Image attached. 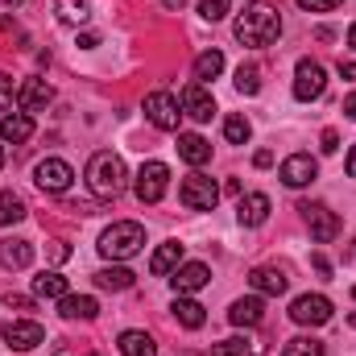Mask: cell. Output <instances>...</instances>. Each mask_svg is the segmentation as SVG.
<instances>
[{
	"label": "cell",
	"mask_w": 356,
	"mask_h": 356,
	"mask_svg": "<svg viewBox=\"0 0 356 356\" xmlns=\"http://www.w3.org/2000/svg\"><path fill=\"white\" fill-rule=\"evenodd\" d=\"M232 33H236V42L261 50V46H273V42L282 38V17H277L269 4H249V8L236 17Z\"/></svg>",
	"instance_id": "cell-1"
},
{
	"label": "cell",
	"mask_w": 356,
	"mask_h": 356,
	"mask_svg": "<svg viewBox=\"0 0 356 356\" xmlns=\"http://www.w3.org/2000/svg\"><path fill=\"white\" fill-rule=\"evenodd\" d=\"M88 186L95 199H120L124 186H129V170L120 162V154H95L88 162Z\"/></svg>",
	"instance_id": "cell-2"
},
{
	"label": "cell",
	"mask_w": 356,
	"mask_h": 356,
	"mask_svg": "<svg viewBox=\"0 0 356 356\" xmlns=\"http://www.w3.org/2000/svg\"><path fill=\"white\" fill-rule=\"evenodd\" d=\"M141 249H145V228L133 224V220H120V224H112V228L99 236V253H104L108 261H129V257H137Z\"/></svg>",
	"instance_id": "cell-3"
},
{
	"label": "cell",
	"mask_w": 356,
	"mask_h": 356,
	"mask_svg": "<svg viewBox=\"0 0 356 356\" xmlns=\"http://www.w3.org/2000/svg\"><path fill=\"white\" fill-rule=\"evenodd\" d=\"M178 203L191 207V211H211V207L220 203V186L207 175H186L182 186H178Z\"/></svg>",
	"instance_id": "cell-4"
},
{
	"label": "cell",
	"mask_w": 356,
	"mask_h": 356,
	"mask_svg": "<svg viewBox=\"0 0 356 356\" xmlns=\"http://www.w3.org/2000/svg\"><path fill=\"white\" fill-rule=\"evenodd\" d=\"M145 120L162 133H175L178 120H182V108L170 91H154V95H145Z\"/></svg>",
	"instance_id": "cell-5"
},
{
	"label": "cell",
	"mask_w": 356,
	"mask_h": 356,
	"mask_svg": "<svg viewBox=\"0 0 356 356\" xmlns=\"http://www.w3.org/2000/svg\"><path fill=\"white\" fill-rule=\"evenodd\" d=\"M298 211H302V220H307V228H311V236H315L319 245H332V241L340 236V216H336L332 207H323V203H302Z\"/></svg>",
	"instance_id": "cell-6"
},
{
	"label": "cell",
	"mask_w": 356,
	"mask_h": 356,
	"mask_svg": "<svg viewBox=\"0 0 356 356\" xmlns=\"http://www.w3.org/2000/svg\"><path fill=\"white\" fill-rule=\"evenodd\" d=\"M137 199L141 203H158L162 195H166V186H170V166L166 162H145L141 170H137Z\"/></svg>",
	"instance_id": "cell-7"
},
{
	"label": "cell",
	"mask_w": 356,
	"mask_h": 356,
	"mask_svg": "<svg viewBox=\"0 0 356 356\" xmlns=\"http://www.w3.org/2000/svg\"><path fill=\"white\" fill-rule=\"evenodd\" d=\"M33 182H38L46 195H67V191H71V182H75V170H71L63 158H46V162H38Z\"/></svg>",
	"instance_id": "cell-8"
},
{
	"label": "cell",
	"mask_w": 356,
	"mask_h": 356,
	"mask_svg": "<svg viewBox=\"0 0 356 356\" xmlns=\"http://www.w3.org/2000/svg\"><path fill=\"white\" fill-rule=\"evenodd\" d=\"M290 319H294L298 327H319V323L332 319V298H323V294H302V298L290 302Z\"/></svg>",
	"instance_id": "cell-9"
},
{
	"label": "cell",
	"mask_w": 356,
	"mask_h": 356,
	"mask_svg": "<svg viewBox=\"0 0 356 356\" xmlns=\"http://www.w3.org/2000/svg\"><path fill=\"white\" fill-rule=\"evenodd\" d=\"M327 88V71L319 67V63H311V58H302L298 67H294V99H302V104H311V99H319Z\"/></svg>",
	"instance_id": "cell-10"
},
{
	"label": "cell",
	"mask_w": 356,
	"mask_h": 356,
	"mask_svg": "<svg viewBox=\"0 0 356 356\" xmlns=\"http://www.w3.org/2000/svg\"><path fill=\"white\" fill-rule=\"evenodd\" d=\"M0 336H4V344L17 348V353H29V348H38V344L46 340L42 323H33V319H8V323L0 327Z\"/></svg>",
	"instance_id": "cell-11"
},
{
	"label": "cell",
	"mask_w": 356,
	"mask_h": 356,
	"mask_svg": "<svg viewBox=\"0 0 356 356\" xmlns=\"http://www.w3.org/2000/svg\"><path fill=\"white\" fill-rule=\"evenodd\" d=\"M178 108H182V116H191L199 124L216 116V99H211V91L203 88V83H186L182 95H178Z\"/></svg>",
	"instance_id": "cell-12"
},
{
	"label": "cell",
	"mask_w": 356,
	"mask_h": 356,
	"mask_svg": "<svg viewBox=\"0 0 356 356\" xmlns=\"http://www.w3.org/2000/svg\"><path fill=\"white\" fill-rule=\"evenodd\" d=\"M315 175H319V162L311 158V154H290L286 162H282V182L286 186H307V182H315Z\"/></svg>",
	"instance_id": "cell-13"
},
{
	"label": "cell",
	"mask_w": 356,
	"mask_h": 356,
	"mask_svg": "<svg viewBox=\"0 0 356 356\" xmlns=\"http://www.w3.org/2000/svg\"><path fill=\"white\" fill-rule=\"evenodd\" d=\"M211 282V269L203 266V261H186V266H178L170 273V286H175V294H195V290H203Z\"/></svg>",
	"instance_id": "cell-14"
},
{
	"label": "cell",
	"mask_w": 356,
	"mask_h": 356,
	"mask_svg": "<svg viewBox=\"0 0 356 356\" xmlns=\"http://www.w3.org/2000/svg\"><path fill=\"white\" fill-rule=\"evenodd\" d=\"M50 99H54V88H50L46 79H25V83L17 88V104H21V112H46Z\"/></svg>",
	"instance_id": "cell-15"
},
{
	"label": "cell",
	"mask_w": 356,
	"mask_h": 356,
	"mask_svg": "<svg viewBox=\"0 0 356 356\" xmlns=\"http://www.w3.org/2000/svg\"><path fill=\"white\" fill-rule=\"evenodd\" d=\"M249 286H253L257 294H266V298H277V294H286L290 277H286L282 269H269V266H261V269H253V273H249Z\"/></svg>",
	"instance_id": "cell-16"
},
{
	"label": "cell",
	"mask_w": 356,
	"mask_h": 356,
	"mask_svg": "<svg viewBox=\"0 0 356 356\" xmlns=\"http://www.w3.org/2000/svg\"><path fill=\"white\" fill-rule=\"evenodd\" d=\"M33 137V116L29 112H13V116H0V141L8 145H21Z\"/></svg>",
	"instance_id": "cell-17"
},
{
	"label": "cell",
	"mask_w": 356,
	"mask_h": 356,
	"mask_svg": "<svg viewBox=\"0 0 356 356\" xmlns=\"http://www.w3.org/2000/svg\"><path fill=\"white\" fill-rule=\"evenodd\" d=\"M236 216H241V224H245V228H261V224L269 220V195H261V191L245 195V199H241V207H236Z\"/></svg>",
	"instance_id": "cell-18"
},
{
	"label": "cell",
	"mask_w": 356,
	"mask_h": 356,
	"mask_svg": "<svg viewBox=\"0 0 356 356\" xmlns=\"http://www.w3.org/2000/svg\"><path fill=\"white\" fill-rule=\"evenodd\" d=\"M178 158L191 162V166H207L211 162V145L199 133H178Z\"/></svg>",
	"instance_id": "cell-19"
},
{
	"label": "cell",
	"mask_w": 356,
	"mask_h": 356,
	"mask_svg": "<svg viewBox=\"0 0 356 356\" xmlns=\"http://www.w3.org/2000/svg\"><path fill=\"white\" fill-rule=\"evenodd\" d=\"M228 319L236 323V327H257L261 319H266V302L253 294V298H236L232 302V311H228Z\"/></svg>",
	"instance_id": "cell-20"
},
{
	"label": "cell",
	"mask_w": 356,
	"mask_h": 356,
	"mask_svg": "<svg viewBox=\"0 0 356 356\" xmlns=\"http://www.w3.org/2000/svg\"><path fill=\"white\" fill-rule=\"evenodd\" d=\"M58 315L63 319H95L99 302L91 294H67V298H58Z\"/></svg>",
	"instance_id": "cell-21"
},
{
	"label": "cell",
	"mask_w": 356,
	"mask_h": 356,
	"mask_svg": "<svg viewBox=\"0 0 356 356\" xmlns=\"http://www.w3.org/2000/svg\"><path fill=\"white\" fill-rule=\"evenodd\" d=\"M29 261H33V245L29 241H13V236L0 241V266L4 269H25Z\"/></svg>",
	"instance_id": "cell-22"
},
{
	"label": "cell",
	"mask_w": 356,
	"mask_h": 356,
	"mask_svg": "<svg viewBox=\"0 0 356 356\" xmlns=\"http://www.w3.org/2000/svg\"><path fill=\"white\" fill-rule=\"evenodd\" d=\"M178 266H182V245H178V241H166V245L149 257V273H154V277H166V273H175Z\"/></svg>",
	"instance_id": "cell-23"
},
{
	"label": "cell",
	"mask_w": 356,
	"mask_h": 356,
	"mask_svg": "<svg viewBox=\"0 0 356 356\" xmlns=\"http://www.w3.org/2000/svg\"><path fill=\"white\" fill-rule=\"evenodd\" d=\"M67 290H71V286H67V277H63V273H54V269L33 277V298H67Z\"/></svg>",
	"instance_id": "cell-24"
},
{
	"label": "cell",
	"mask_w": 356,
	"mask_h": 356,
	"mask_svg": "<svg viewBox=\"0 0 356 356\" xmlns=\"http://www.w3.org/2000/svg\"><path fill=\"white\" fill-rule=\"evenodd\" d=\"M120 356H158V344L149 332H124L120 336Z\"/></svg>",
	"instance_id": "cell-25"
},
{
	"label": "cell",
	"mask_w": 356,
	"mask_h": 356,
	"mask_svg": "<svg viewBox=\"0 0 356 356\" xmlns=\"http://www.w3.org/2000/svg\"><path fill=\"white\" fill-rule=\"evenodd\" d=\"M220 71H224V54L220 50H203L195 58V83H211V79H220Z\"/></svg>",
	"instance_id": "cell-26"
},
{
	"label": "cell",
	"mask_w": 356,
	"mask_h": 356,
	"mask_svg": "<svg viewBox=\"0 0 356 356\" xmlns=\"http://www.w3.org/2000/svg\"><path fill=\"white\" fill-rule=\"evenodd\" d=\"M175 319L182 323V327H191V332H195V327H203V319H207V315H203V307H199L195 298L178 294V298H175Z\"/></svg>",
	"instance_id": "cell-27"
},
{
	"label": "cell",
	"mask_w": 356,
	"mask_h": 356,
	"mask_svg": "<svg viewBox=\"0 0 356 356\" xmlns=\"http://www.w3.org/2000/svg\"><path fill=\"white\" fill-rule=\"evenodd\" d=\"M133 277H137L133 269L112 266V269H99V273H95V286H99V290H129V286H133Z\"/></svg>",
	"instance_id": "cell-28"
},
{
	"label": "cell",
	"mask_w": 356,
	"mask_h": 356,
	"mask_svg": "<svg viewBox=\"0 0 356 356\" xmlns=\"http://www.w3.org/2000/svg\"><path fill=\"white\" fill-rule=\"evenodd\" d=\"M54 17H58L63 25H88L91 8L83 4V0H58V4H54Z\"/></svg>",
	"instance_id": "cell-29"
},
{
	"label": "cell",
	"mask_w": 356,
	"mask_h": 356,
	"mask_svg": "<svg viewBox=\"0 0 356 356\" xmlns=\"http://www.w3.org/2000/svg\"><path fill=\"white\" fill-rule=\"evenodd\" d=\"M17 220H25V203H21L13 191H0V228H8V224H17Z\"/></svg>",
	"instance_id": "cell-30"
},
{
	"label": "cell",
	"mask_w": 356,
	"mask_h": 356,
	"mask_svg": "<svg viewBox=\"0 0 356 356\" xmlns=\"http://www.w3.org/2000/svg\"><path fill=\"white\" fill-rule=\"evenodd\" d=\"M236 91H245V95H257V91H261V67H253V63H241V67H236Z\"/></svg>",
	"instance_id": "cell-31"
},
{
	"label": "cell",
	"mask_w": 356,
	"mask_h": 356,
	"mask_svg": "<svg viewBox=\"0 0 356 356\" xmlns=\"http://www.w3.org/2000/svg\"><path fill=\"white\" fill-rule=\"evenodd\" d=\"M224 137H228L232 145H245V141L253 137V124H249L245 116H228V120H224Z\"/></svg>",
	"instance_id": "cell-32"
},
{
	"label": "cell",
	"mask_w": 356,
	"mask_h": 356,
	"mask_svg": "<svg viewBox=\"0 0 356 356\" xmlns=\"http://www.w3.org/2000/svg\"><path fill=\"white\" fill-rule=\"evenodd\" d=\"M282 356H323V344L311 340V336H294V340L282 348Z\"/></svg>",
	"instance_id": "cell-33"
},
{
	"label": "cell",
	"mask_w": 356,
	"mask_h": 356,
	"mask_svg": "<svg viewBox=\"0 0 356 356\" xmlns=\"http://www.w3.org/2000/svg\"><path fill=\"white\" fill-rule=\"evenodd\" d=\"M199 17L203 21H224L228 17V0H199Z\"/></svg>",
	"instance_id": "cell-34"
},
{
	"label": "cell",
	"mask_w": 356,
	"mask_h": 356,
	"mask_svg": "<svg viewBox=\"0 0 356 356\" xmlns=\"http://www.w3.org/2000/svg\"><path fill=\"white\" fill-rule=\"evenodd\" d=\"M211 356H245V340H224L211 348Z\"/></svg>",
	"instance_id": "cell-35"
},
{
	"label": "cell",
	"mask_w": 356,
	"mask_h": 356,
	"mask_svg": "<svg viewBox=\"0 0 356 356\" xmlns=\"http://www.w3.org/2000/svg\"><path fill=\"white\" fill-rule=\"evenodd\" d=\"M13 99H17L13 79H8V75H0V112H8V108H13Z\"/></svg>",
	"instance_id": "cell-36"
},
{
	"label": "cell",
	"mask_w": 356,
	"mask_h": 356,
	"mask_svg": "<svg viewBox=\"0 0 356 356\" xmlns=\"http://www.w3.org/2000/svg\"><path fill=\"white\" fill-rule=\"evenodd\" d=\"M336 4H344V0H298V8H307V13H332Z\"/></svg>",
	"instance_id": "cell-37"
},
{
	"label": "cell",
	"mask_w": 356,
	"mask_h": 356,
	"mask_svg": "<svg viewBox=\"0 0 356 356\" xmlns=\"http://www.w3.org/2000/svg\"><path fill=\"white\" fill-rule=\"evenodd\" d=\"M4 307H8V311H33V298H25V294H4Z\"/></svg>",
	"instance_id": "cell-38"
},
{
	"label": "cell",
	"mask_w": 356,
	"mask_h": 356,
	"mask_svg": "<svg viewBox=\"0 0 356 356\" xmlns=\"http://www.w3.org/2000/svg\"><path fill=\"white\" fill-rule=\"evenodd\" d=\"M319 149H323V154H336V149H340V133H336V129H327V133H323V145H319Z\"/></svg>",
	"instance_id": "cell-39"
},
{
	"label": "cell",
	"mask_w": 356,
	"mask_h": 356,
	"mask_svg": "<svg viewBox=\"0 0 356 356\" xmlns=\"http://www.w3.org/2000/svg\"><path fill=\"white\" fill-rule=\"evenodd\" d=\"M67 257H71V249H67L63 241H54V245H50V261H67Z\"/></svg>",
	"instance_id": "cell-40"
},
{
	"label": "cell",
	"mask_w": 356,
	"mask_h": 356,
	"mask_svg": "<svg viewBox=\"0 0 356 356\" xmlns=\"http://www.w3.org/2000/svg\"><path fill=\"white\" fill-rule=\"evenodd\" d=\"M253 166H261V170L273 166V154H269V149H257V154H253Z\"/></svg>",
	"instance_id": "cell-41"
},
{
	"label": "cell",
	"mask_w": 356,
	"mask_h": 356,
	"mask_svg": "<svg viewBox=\"0 0 356 356\" xmlns=\"http://www.w3.org/2000/svg\"><path fill=\"white\" fill-rule=\"evenodd\" d=\"M95 46H99L95 33H79V50H95Z\"/></svg>",
	"instance_id": "cell-42"
},
{
	"label": "cell",
	"mask_w": 356,
	"mask_h": 356,
	"mask_svg": "<svg viewBox=\"0 0 356 356\" xmlns=\"http://www.w3.org/2000/svg\"><path fill=\"white\" fill-rule=\"evenodd\" d=\"M315 269H319V273H323V277H332V261H327V257H323V253H315Z\"/></svg>",
	"instance_id": "cell-43"
},
{
	"label": "cell",
	"mask_w": 356,
	"mask_h": 356,
	"mask_svg": "<svg viewBox=\"0 0 356 356\" xmlns=\"http://www.w3.org/2000/svg\"><path fill=\"white\" fill-rule=\"evenodd\" d=\"M344 116H348V120H356V91L344 99Z\"/></svg>",
	"instance_id": "cell-44"
},
{
	"label": "cell",
	"mask_w": 356,
	"mask_h": 356,
	"mask_svg": "<svg viewBox=\"0 0 356 356\" xmlns=\"http://www.w3.org/2000/svg\"><path fill=\"white\" fill-rule=\"evenodd\" d=\"M340 75L344 79H356V63H340Z\"/></svg>",
	"instance_id": "cell-45"
},
{
	"label": "cell",
	"mask_w": 356,
	"mask_h": 356,
	"mask_svg": "<svg viewBox=\"0 0 356 356\" xmlns=\"http://www.w3.org/2000/svg\"><path fill=\"white\" fill-rule=\"evenodd\" d=\"M344 166H348V175L356 178V145H353V149H348V162H344Z\"/></svg>",
	"instance_id": "cell-46"
},
{
	"label": "cell",
	"mask_w": 356,
	"mask_h": 356,
	"mask_svg": "<svg viewBox=\"0 0 356 356\" xmlns=\"http://www.w3.org/2000/svg\"><path fill=\"white\" fill-rule=\"evenodd\" d=\"M348 46H353V50H356V25H353V29H348Z\"/></svg>",
	"instance_id": "cell-47"
},
{
	"label": "cell",
	"mask_w": 356,
	"mask_h": 356,
	"mask_svg": "<svg viewBox=\"0 0 356 356\" xmlns=\"http://www.w3.org/2000/svg\"><path fill=\"white\" fill-rule=\"evenodd\" d=\"M166 4H170V8H182V0H166Z\"/></svg>",
	"instance_id": "cell-48"
},
{
	"label": "cell",
	"mask_w": 356,
	"mask_h": 356,
	"mask_svg": "<svg viewBox=\"0 0 356 356\" xmlns=\"http://www.w3.org/2000/svg\"><path fill=\"white\" fill-rule=\"evenodd\" d=\"M4 4H13V8H17V4H25V0H4Z\"/></svg>",
	"instance_id": "cell-49"
},
{
	"label": "cell",
	"mask_w": 356,
	"mask_h": 356,
	"mask_svg": "<svg viewBox=\"0 0 356 356\" xmlns=\"http://www.w3.org/2000/svg\"><path fill=\"white\" fill-rule=\"evenodd\" d=\"M0 170H4V145H0Z\"/></svg>",
	"instance_id": "cell-50"
},
{
	"label": "cell",
	"mask_w": 356,
	"mask_h": 356,
	"mask_svg": "<svg viewBox=\"0 0 356 356\" xmlns=\"http://www.w3.org/2000/svg\"><path fill=\"white\" fill-rule=\"evenodd\" d=\"M348 323H353V327H356V311H353V315H348Z\"/></svg>",
	"instance_id": "cell-51"
},
{
	"label": "cell",
	"mask_w": 356,
	"mask_h": 356,
	"mask_svg": "<svg viewBox=\"0 0 356 356\" xmlns=\"http://www.w3.org/2000/svg\"><path fill=\"white\" fill-rule=\"evenodd\" d=\"M353 257H356V245H353Z\"/></svg>",
	"instance_id": "cell-52"
},
{
	"label": "cell",
	"mask_w": 356,
	"mask_h": 356,
	"mask_svg": "<svg viewBox=\"0 0 356 356\" xmlns=\"http://www.w3.org/2000/svg\"><path fill=\"white\" fill-rule=\"evenodd\" d=\"M353 298H356V286H353Z\"/></svg>",
	"instance_id": "cell-53"
}]
</instances>
